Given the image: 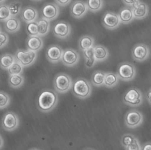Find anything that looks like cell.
I'll return each instance as SVG.
<instances>
[{"label":"cell","instance_id":"obj_13","mask_svg":"<svg viewBox=\"0 0 151 150\" xmlns=\"http://www.w3.org/2000/svg\"><path fill=\"white\" fill-rule=\"evenodd\" d=\"M102 24L105 28L112 30L119 27L120 21L118 14L112 11H107L102 17Z\"/></svg>","mask_w":151,"mask_h":150},{"label":"cell","instance_id":"obj_23","mask_svg":"<svg viewBox=\"0 0 151 150\" xmlns=\"http://www.w3.org/2000/svg\"><path fill=\"white\" fill-rule=\"evenodd\" d=\"M94 38L89 35H85L80 38L78 41V47L81 51H83L88 48L94 47Z\"/></svg>","mask_w":151,"mask_h":150},{"label":"cell","instance_id":"obj_38","mask_svg":"<svg viewBox=\"0 0 151 150\" xmlns=\"http://www.w3.org/2000/svg\"><path fill=\"white\" fill-rule=\"evenodd\" d=\"M122 1L128 6H133L135 4L139 1V0H122Z\"/></svg>","mask_w":151,"mask_h":150},{"label":"cell","instance_id":"obj_29","mask_svg":"<svg viewBox=\"0 0 151 150\" xmlns=\"http://www.w3.org/2000/svg\"><path fill=\"white\" fill-rule=\"evenodd\" d=\"M16 61L15 56L11 54H4L1 57V68L3 69L8 70L9 68Z\"/></svg>","mask_w":151,"mask_h":150},{"label":"cell","instance_id":"obj_41","mask_svg":"<svg viewBox=\"0 0 151 150\" xmlns=\"http://www.w3.org/2000/svg\"><path fill=\"white\" fill-rule=\"evenodd\" d=\"M1 148H2V147H3V139L2 136H1Z\"/></svg>","mask_w":151,"mask_h":150},{"label":"cell","instance_id":"obj_19","mask_svg":"<svg viewBox=\"0 0 151 150\" xmlns=\"http://www.w3.org/2000/svg\"><path fill=\"white\" fill-rule=\"evenodd\" d=\"M26 45L28 49L37 52L43 48V39L39 35L29 36L26 41Z\"/></svg>","mask_w":151,"mask_h":150},{"label":"cell","instance_id":"obj_36","mask_svg":"<svg viewBox=\"0 0 151 150\" xmlns=\"http://www.w3.org/2000/svg\"><path fill=\"white\" fill-rule=\"evenodd\" d=\"M0 39H1V41H0L1 45H0V47H1V49H2L3 48V47L7 45L9 41V38L6 33H5L3 31H1V33H0Z\"/></svg>","mask_w":151,"mask_h":150},{"label":"cell","instance_id":"obj_24","mask_svg":"<svg viewBox=\"0 0 151 150\" xmlns=\"http://www.w3.org/2000/svg\"><path fill=\"white\" fill-rule=\"evenodd\" d=\"M83 52V56L85 60V66H86L87 68H93L97 62L94 55L93 47L85 50Z\"/></svg>","mask_w":151,"mask_h":150},{"label":"cell","instance_id":"obj_5","mask_svg":"<svg viewBox=\"0 0 151 150\" xmlns=\"http://www.w3.org/2000/svg\"><path fill=\"white\" fill-rule=\"evenodd\" d=\"M120 79L124 81H129L134 79L137 71L134 65L129 62L120 64L117 68V73Z\"/></svg>","mask_w":151,"mask_h":150},{"label":"cell","instance_id":"obj_17","mask_svg":"<svg viewBox=\"0 0 151 150\" xmlns=\"http://www.w3.org/2000/svg\"><path fill=\"white\" fill-rule=\"evenodd\" d=\"M38 17V12L36 8L32 6L24 8L21 12V18L27 23L37 21Z\"/></svg>","mask_w":151,"mask_h":150},{"label":"cell","instance_id":"obj_21","mask_svg":"<svg viewBox=\"0 0 151 150\" xmlns=\"http://www.w3.org/2000/svg\"><path fill=\"white\" fill-rule=\"evenodd\" d=\"M21 24L19 19L14 16H12L4 21V28L6 31L10 33H14L18 31Z\"/></svg>","mask_w":151,"mask_h":150},{"label":"cell","instance_id":"obj_12","mask_svg":"<svg viewBox=\"0 0 151 150\" xmlns=\"http://www.w3.org/2000/svg\"><path fill=\"white\" fill-rule=\"evenodd\" d=\"M149 48L147 45L142 43L135 44L132 50V56L137 61H143L149 56Z\"/></svg>","mask_w":151,"mask_h":150},{"label":"cell","instance_id":"obj_25","mask_svg":"<svg viewBox=\"0 0 151 150\" xmlns=\"http://www.w3.org/2000/svg\"><path fill=\"white\" fill-rule=\"evenodd\" d=\"M39 36H46L50 30V23L48 20L41 18L37 20Z\"/></svg>","mask_w":151,"mask_h":150},{"label":"cell","instance_id":"obj_22","mask_svg":"<svg viewBox=\"0 0 151 150\" xmlns=\"http://www.w3.org/2000/svg\"><path fill=\"white\" fill-rule=\"evenodd\" d=\"M94 55L97 61H103L109 56L108 49L102 45H95L93 47Z\"/></svg>","mask_w":151,"mask_h":150},{"label":"cell","instance_id":"obj_14","mask_svg":"<svg viewBox=\"0 0 151 150\" xmlns=\"http://www.w3.org/2000/svg\"><path fill=\"white\" fill-rule=\"evenodd\" d=\"M88 10L86 3L80 0L74 1L70 6V14L77 19L81 18L84 16Z\"/></svg>","mask_w":151,"mask_h":150},{"label":"cell","instance_id":"obj_43","mask_svg":"<svg viewBox=\"0 0 151 150\" xmlns=\"http://www.w3.org/2000/svg\"><path fill=\"white\" fill-rule=\"evenodd\" d=\"M32 1H41V0H32Z\"/></svg>","mask_w":151,"mask_h":150},{"label":"cell","instance_id":"obj_7","mask_svg":"<svg viewBox=\"0 0 151 150\" xmlns=\"http://www.w3.org/2000/svg\"><path fill=\"white\" fill-rule=\"evenodd\" d=\"M52 32L58 38L67 39L71 34L72 28L67 22L60 21L54 24L52 27Z\"/></svg>","mask_w":151,"mask_h":150},{"label":"cell","instance_id":"obj_11","mask_svg":"<svg viewBox=\"0 0 151 150\" xmlns=\"http://www.w3.org/2000/svg\"><path fill=\"white\" fill-rule=\"evenodd\" d=\"M80 59L78 53L73 49L67 48L63 50L62 61L65 66L72 67L76 65Z\"/></svg>","mask_w":151,"mask_h":150},{"label":"cell","instance_id":"obj_9","mask_svg":"<svg viewBox=\"0 0 151 150\" xmlns=\"http://www.w3.org/2000/svg\"><path fill=\"white\" fill-rule=\"evenodd\" d=\"M2 127L7 131H13L19 125V119L17 115L13 112H8L4 114L2 118Z\"/></svg>","mask_w":151,"mask_h":150},{"label":"cell","instance_id":"obj_34","mask_svg":"<svg viewBox=\"0 0 151 150\" xmlns=\"http://www.w3.org/2000/svg\"><path fill=\"white\" fill-rule=\"evenodd\" d=\"M10 17H12V14L10 13L8 5L1 4V8H0V19H1V21H6Z\"/></svg>","mask_w":151,"mask_h":150},{"label":"cell","instance_id":"obj_3","mask_svg":"<svg viewBox=\"0 0 151 150\" xmlns=\"http://www.w3.org/2000/svg\"><path fill=\"white\" fill-rule=\"evenodd\" d=\"M72 79L69 75L65 73H59L56 75L53 81L55 89L59 93L68 92L72 87Z\"/></svg>","mask_w":151,"mask_h":150},{"label":"cell","instance_id":"obj_6","mask_svg":"<svg viewBox=\"0 0 151 150\" xmlns=\"http://www.w3.org/2000/svg\"><path fill=\"white\" fill-rule=\"evenodd\" d=\"M122 99L128 106H138L142 103V94L138 89L131 88L124 93Z\"/></svg>","mask_w":151,"mask_h":150},{"label":"cell","instance_id":"obj_1","mask_svg":"<svg viewBox=\"0 0 151 150\" xmlns=\"http://www.w3.org/2000/svg\"><path fill=\"white\" fill-rule=\"evenodd\" d=\"M58 100L57 94L53 90L43 89L37 98V106L41 111L48 113L56 107Z\"/></svg>","mask_w":151,"mask_h":150},{"label":"cell","instance_id":"obj_28","mask_svg":"<svg viewBox=\"0 0 151 150\" xmlns=\"http://www.w3.org/2000/svg\"><path fill=\"white\" fill-rule=\"evenodd\" d=\"M24 83V77L22 74L9 75L8 84L13 88H19Z\"/></svg>","mask_w":151,"mask_h":150},{"label":"cell","instance_id":"obj_18","mask_svg":"<svg viewBox=\"0 0 151 150\" xmlns=\"http://www.w3.org/2000/svg\"><path fill=\"white\" fill-rule=\"evenodd\" d=\"M132 7L135 18L137 19H141L147 16L149 8L147 4L139 1Z\"/></svg>","mask_w":151,"mask_h":150},{"label":"cell","instance_id":"obj_15","mask_svg":"<svg viewBox=\"0 0 151 150\" xmlns=\"http://www.w3.org/2000/svg\"><path fill=\"white\" fill-rule=\"evenodd\" d=\"M63 50L57 44H53L46 50V57L50 62L56 63L62 61Z\"/></svg>","mask_w":151,"mask_h":150},{"label":"cell","instance_id":"obj_31","mask_svg":"<svg viewBox=\"0 0 151 150\" xmlns=\"http://www.w3.org/2000/svg\"><path fill=\"white\" fill-rule=\"evenodd\" d=\"M26 31L29 36H38V35H39L37 21H35L27 23Z\"/></svg>","mask_w":151,"mask_h":150},{"label":"cell","instance_id":"obj_40","mask_svg":"<svg viewBox=\"0 0 151 150\" xmlns=\"http://www.w3.org/2000/svg\"><path fill=\"white\" fill-rule=\"evenodd\" d=\"M146 98L148 102L151 104V88L149 89L146 93Z\"/></svg>","mask_w":151,"mask_h":150},{"label":"cell","instance_id":"obj_10","mask_svg":"<svg viewBox=\"0 0 151 150\" xmlns=\"http://www.w3.org/2000/svg\"><path fill=\"white\" fill-rule=\"evenodd\" d=\"M40 13H41L42 18L50 21L58 17L60 13V8L57 4L48 3L45 4L42 7Z\"/></svg>","mask_w":151,"mask_h":150},{"label":"cell","instance_id":"obj_27","mask_svg":"<svg viewBox=\"0 0 151 150\" xmlns=\"http://www.w3.org/2000/svg\"><path fill=\"white\" fill-rule=\"evenodd\" d=\"M105 73L101 70H97L93 73L91 77V81L93 85L100 87L104 85V79Z\"/></svg>","mask_w":151,"mask_h":150},{"label":"cell","instance_id":"obj_8","mask_svg":"<svg viewBox=\"0 0 151 150\" xmlns=\"http://www.w3.org/2000/svg\"><path fill=\"white\" fill-rule=\"evenodd\" d=\"M143 122L142 114L136 109L129 111L125 116V123L130 128H135L140 126Z\"/></svg>","mask_w":151,"mask_h":150},{"label":"cell","instance_id":"obj_32","mask_svg":"<svg viewBox=\"0 0 151 150\" xmlns=\"http://www.w3.org/2000/svg\"><path fill=\"white\" fill-rule=\"evenodd\" d=\"M23 66L16 60L11 66L8 69V71L9 75L14 74H22L23 71Z\"/></svg>","mask_w":151,"mask_h":150},{"label":"cell","instance_id":"obj_42","mask_svg":"<svg viewBox=\"0 0 151 150\" xmlns=\"http://www.w3.org/2000/svg\"><path fill=\"white\" fill-rule=\"evenodd\" d=\"M4 1H6V0H0V2H1V4H3Z\"/></svg>","mask_w":151,"mask_h":150},{"label":"cell","instance_id":"obj_33","mask_svg":"<svg viewBox=\"0 0 151 150\" xmlns=\"http://www.w3.org/2000/svg\"><path fill=\"white\" fill-rule=\"evenodd\" d=\"M12 16L16 17L21 13L22 4L18 1H14L8 4Z\"/></svg>","mask_w":151,"mask_h":150},{"label":"cell","instance_id":"obj_4","mask_svg":"<svg viewBox=\"0 0 151 150\" xmlns=\"http://www.w3.org/2000/svg\"><path fill=\"white\" fill-rule=\"evenodd\" d=\"M14 56L17 61L21 63L24 67H28L36 61L37 53L29 49H18L15 53Z\"/></svg>","mask_w":151,"mask_h":150},{"label":"cell","instance_id":"obj_37","mask_svg":"<svg viewBox=\"0 0 151 150\" xmlns=\"http://www.w3.org/2000/svg\"><path fill=\"white\" fill-rule=\"evenodd\" d=\"M55 3L57 4L59 6H66L71 2L72 0H54Z\"/></svg>","mask_w":151,"mask_h":150},{"label":"cell","instance_id":"obj_26","mask_svg":"<svg viewBox=\"0 0 151 150\" xmlns=\"http://www.w3.org/2000/svg\"><path fill=\"white\" fill-rule=\"evenodd\" d=\"M118 74L114 73H106L104 79V85L107 88H113L116 86L119 81Z\"/></svg>","mask_w":151,"mask_h":150},{"label":"cell","instance_id":"obj_30","mask_svg":"<svg viewBox=\"0 0 151 150\" xmlns=\"http://www.w3.org/2000/svg\"><path fill=\"white\" fill-rule=\"evenodd\" d=\"M86 4L89 11L93 13L100 11L103 7V0H87Z\"/></svg>","mask_w":151,"mask_h":150},{"label":"cell","instance_id":"obj_2","mask_svg":"<svg viewBox=\"0 0 151 150\" xmlns=\"http://www.w3.org/2000/svg\"><path fill=\"white\" fill-rule=\"evenodd\" d=\"M72 90L75 96L84 99L91 95L92 86L86 79L78 78L73 82Z\"/></svg>","mask_w":151,"mask_h":150},{"label":"cell","instance_id":"obj_16","mask_svg":"<svg viewBox=\"0 0 151 150\" xmlns=\"http://www.w3.org/2000/svg\"><path fill=\"white\" fill-rule=\"evenodd\" d=\"M121 144L127 150H141L142 148L138 139L131 134H124L121 139Z\"/></svg>","mask_w":151,"mask_h":150},{"label":"cell","instance_id":"obj_35","mask_svg":"<svg viewBox=\"0 0 151 150\" xmlns=\"http://www.w3.org/2000/svg\"><path fill=\"white\" fill-rule=\"evenodd\" d=\"M9 96L8 94L3 91H1L0 93V108L1 109L6 108L10 103Z\"/></svg>","mask_w":151,"mask_h":150},{"label":"cell","instance_id":"obj_39","mask_svg":"<svg viewBox=\"0 0 151 150\" xmlns=\"http://www.w3.org/2000/svg\"><path fill=\"white\" fill-rule=\"evenodd\" d=\"M142 150H151V143H146L144 144L142 148Z\"/></svg>","mask_w":151,"mask_h":150},{"label":"cell","instance_id":"obj_20","mask_svg":"<svg viewBox=\"0 0 151 150\" xmlns=\"http://www.w3.org/2000/svg\"><path fill=\"white\" fill-rule=\"evenodd\" d=\"M118 16L120 23L123 24H128L131 23L134 18L132 6H125L120 9Z\"/></svg>","mask_w":151,"mask_h":150}]
</instances>
